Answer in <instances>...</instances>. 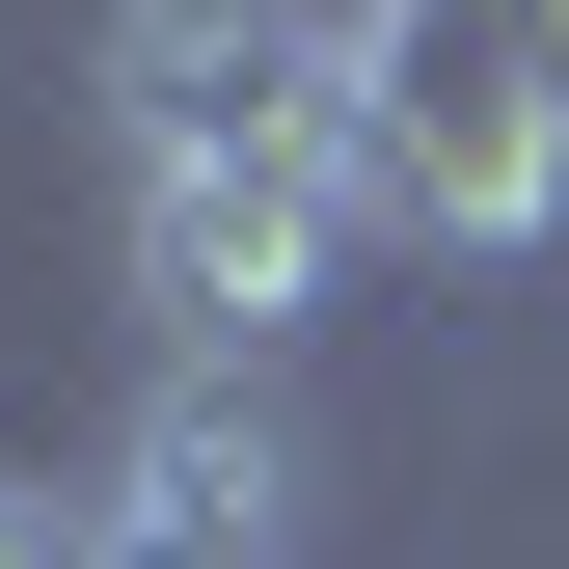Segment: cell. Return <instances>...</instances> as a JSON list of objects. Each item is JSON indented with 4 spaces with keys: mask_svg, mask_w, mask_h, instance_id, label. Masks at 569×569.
I'll list each match as a JSON object with an SVG mask.
<instances>
[{
    "mask_svg": "<svg viewBox=\"0 0 569 569\" xmlns=\"http://www.w3.org/2000/svg\"><path fill=\"white\" fill-rule=\"evenodd\" d=\"M352 218L407 271H569V54L542 0H352Z\"/></svg>",
    "mask_w": 569,
    "mask_h": 569,
    "instance_id": "1",
    "label": "cell"
},
{
    "mask_svg": "<svg viewBox=\"0 0 569 569\" xmlns=\"http://www.w3.org/2000/svg\"><path fill=\"white\" fill-rule=\"evenodd\" d=\"M352 136H299V163H163L136 190V326H163V380H271L326 299H352Z\"/></svg>",
    "mask_w": 569,
    "mask_h": 569,
    "instance_id": "2",
    "label": "cell"
},
{
    "mask_svg": "<svg viewBox=\"0 0 569 569\" xmlns=\"http://www.w3.org/2000/svg\"><path fill=\"white\" fill-rule=\"evenodd\" d=\"M82 109H109L136 190H163V163H299V136L352 109V0H109Z\"/></svg>",
    "mask_w": 569,
    "mask_h": 569,
    "instance_id": "3",
    "label": "cell"
},
{
    "mask_svg": "<svg viewBox=\"0 0 569 569\" xmlns=\"http://www.w3.org/2000/svg\"><path fill=\"white\" fill-rule=\"evenodd\" d=\"M299 516H326V461H299L271 380H136V435L82 488V569H299Z\"/></svg>",
    "mask_w": 569,
    "mask_h": 569,
    "instance_id": "4",
    "label": "cell"
},
{
    "mask_svg": "<svg viewBox=\"0 0 569 569\" xmlns=\"http://www.w3.org/2000/svg\"><path fill=\"white\" fill-rule=\"evenodd\" d=\"M0 542H28V461H0Z\"/></svg>",
    "mask_w": 569,
    "mask_h": 569,
    "instance_id": "5",
    "label": "cell"
},
{
    "mask_svg": "<svg viewBox=\"0 0 569 569\" xmlns=\"http://www.w3.org/2000/svg\"><path fill=\"white\" fill-rule=\"evenodd\" d=\"M542 54H569V0H542Z\"/></svg>",
    "mask_w": 569,
    "mask_h": 569,
    "instance_id": "6",
    "label": "cell"
}]
</instances>
